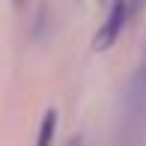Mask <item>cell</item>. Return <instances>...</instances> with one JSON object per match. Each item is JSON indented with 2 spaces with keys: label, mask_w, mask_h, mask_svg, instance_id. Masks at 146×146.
I'll return each mask as SVG.
<instances>
[{
  "label": "cell",
  "mask_w": 146,
  "mask_h": 146,
  "mask_svg": "<svg viewBox=\"0 0 146 146\" xmlns=\"http://www.w3.org/2000/svg\"><path fill=\"white\" fill-rule=\"evenodd\" d=\"M125 18H128V9H125V0H113V9H110L108 21H104L102 33L96 36V48H98V51H102V48H110V45H113V39L119 36V30H122Z\"/></svg>",
  "instance_id": "obj_1"
},
{
  "label": "cell",
  "mask_w": 146,
  "mask_h": 146,
  "mask_svg": "<svg viewBox=\"0 0 146 146\" xmlns=\"http://www.w3.org/2000/svg\"><path fill=\"white\" fill-rule=\"evenodd\" d=\"M54 131H57V113L51 110V113H45V119H42V131H39V146H51V140H54Z\"/></svg>",
  "instance_id": "obj_2"
},
{
  "label": "cell",
  "mask_w": 146,
  "mask_h": 146,
  "mask_svg": "<svg viewBox=\"0 0 146 146\" xmlns=\"http://www.w3.org/2000/svg\"><path fill=\"white\" fill-rule=\"evenodd\" d=\"M72 146H78V143H72Z\"/></svg>",
  "instance_id": "obj_3"
}]
</instances>
